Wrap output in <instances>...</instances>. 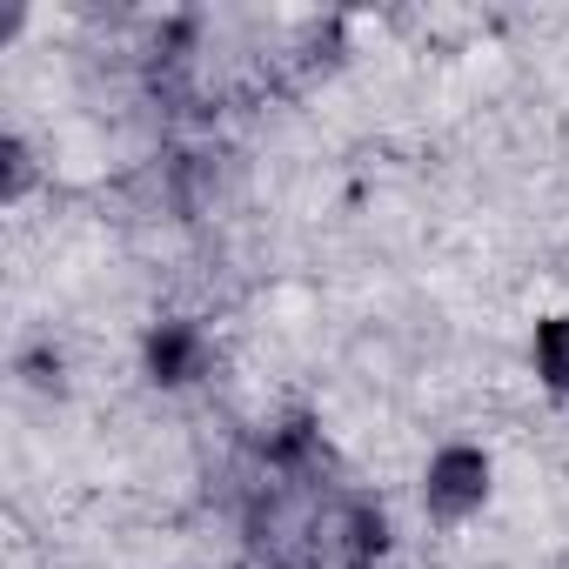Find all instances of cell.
Returning a JSON list of instances; mask_svg holds the SVG:
<instances>
[{
	"instance_id": "2",
	"label": "cell",
	"mask_w": 569,
	"mask_h": 569,
	"mask_svg": "<svg viewBox=\"0 0 569 569\" xmlns=\"http://www.w3.org/2000/svg\"><path fill=\"white\" fill-rule=\"evenodd\" d=\"M141 362L161 389H188V382L208 376V336L194 322H154L141 336Z\"/></svg>"
},
{
	"instance_id": "1",
	"label": "cell",
	"mask_w": 569,
	"mask_h": 569,
	"mask_svg": "<svg viewBox=\"0 0 569 569\" xmlns=\"http://www.w3.org/2000/svg\"><path fill=\"white\" fill-rule=\"evenodd\" d=\"M416 496H422V516H429V522L462 529V522H476V516L489 509V496H496V456H489L482 442H442V449H429Z\"/></svg>"
},
{
	"instance_id": "4",
	"label": "cell",
	"mask_w": 569,
	"mask_h": 569,
	"mask_svg": "<svg viewBox=\"0 0 569 569\" xmlns=\"http://www.w3.org/2000/svg\"><path fill=\"white\" fill-rule=\"evenodd\" d=\"M342 569H382V562H342Z\"/></svg>"
},
{
	"instance_id": "3",
	"label": "cell",
	"mask_w": 569,
	"mask_h": 569,
	"mask_svg": "<svg viewBox=\"0 0 569 569\" xmlns=\"http://www.w3.org/2000/svg\"><path fill=\"white\" fill-rule=\"evenodd\" d=\"M529 376L549 402H569V316H536L529 329Z\"/></svg>"
}]
</instances>
